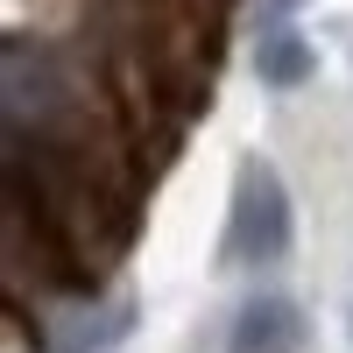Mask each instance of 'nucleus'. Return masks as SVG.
<instances>
[{
    "instance_id": "f257e3e1",
    "label": "nucleus",
    "mask_w": 353,
    "mask_h": 353,
    "mask_svg": "<svg viewBox=\"0 0 353 353\" xmlns=\"http://www.w3.org/2000/svg\"><path fill=\"white\" fill-rule=\"evenodd\" d=\"M297 241V212H290V191L276 163L241 156L233 170V205H226V233H219V261L226 269H269V261L290 254Z\"/></svg>"
},
{
    "instance_id": "f03ea898",
    "label": "nucleus",
    "mask_w": 353,
    "mask_h": 353,
    "mask_svg": "<svg viewBox=\"0 0 353 353\" xmlns=\"http://www.w3.org/2000/svg\"><path fill=\"white\" fill-rule=\"evenodd\" d=\"M134 332V304L128 297H99L92 283L57 297L43 318V353H113Z\"/></svg>"
},
{
    "instance_id": "7ed1b4c3",
    "label": "nucleus",
    "mask_w": 353,
    "mask_h": 353,
    "mask_svg": "<svg viewBox=\"0 0 353 353\" xmlns=\"http://www.w3.org/2000/svg\"><path fill=\"white\" fill-rule=\"evenodd\" d=\"M304 339H311L304 304L283 290H254L226 325V353H304Z\"/></svg>"
},
{
    "instance_id": "20e7f679",
    "label": "nucleus",
    "mask_w": 353,
    "mask_h": 353,
    "mask_svg": "<svg viewBox=\"0 0 353 353\" xmlns=\"http://www.w3.org/2000/svg\"><path fill=\"white\" fill-rule=\"evenodd\" d=\"M311 71H318V50H311L290 21H269V28L254 36V78L269 85V92H297Z\"/></svg>"
},
{
    "instance_id": "39448f33",
    "label": "nucleus",
    "mask_w": 353,
    "mask_h": 353,
    "mask_svg": "<svg viewBox=\"0 0 353 353\" xmlns=\"http://www.w3.org/2000/svg\"><path fill=\"white\" fill-rule=\"evenodd\" d=\"M297 8H304V0H254V14H261V28H269V21H290Z\"/></svg>"
}]
</instances>
